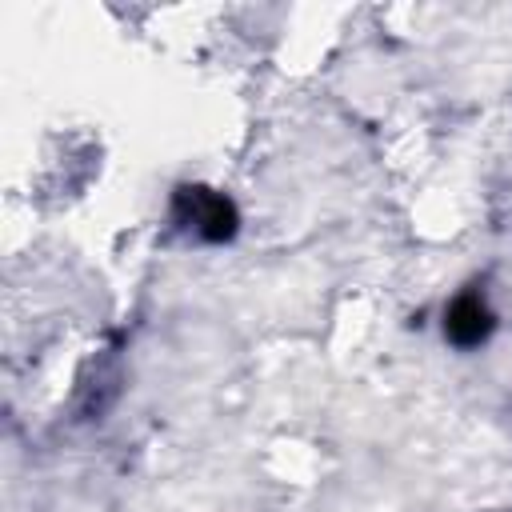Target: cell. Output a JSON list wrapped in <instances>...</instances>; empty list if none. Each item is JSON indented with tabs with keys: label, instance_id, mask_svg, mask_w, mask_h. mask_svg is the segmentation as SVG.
Returning <instances> with one entry per match:
<instances>
[{
	"label": "cell",
	"instance_id": "cell-1",
	"mask_svg": "<svg viewBox=\"0 0 512 512\" xmlns=\"http://www.w3.org/2000/svg\"><path fill=\"white\" fill-rule=\"evenodd\" d=\"M176 212L196 224V232L204 240H228L236 232V208L228 196L208 192V188H180L176 196Z\"/></svg>",
	"mask_w": 512,
	"mask_h": 512
},
{
	"label": "cell",
	"instance_id": "cell-2",
	"mask_svg": "<svg viewBox=\"0 0 512 512\" xmlns=\"http://www.w3.org/2000/svg\"><path fill=\"white\" fill-rule=\"evenodd\" d=\"M444 332H448L452 344H460V348H476V344L488 340V332H492V312H488V304H484L476 292L456 296L452 308H448Z\"/></svg>",
	"mask_w": 512,
	"mask_h": 512
}]
</instances>
